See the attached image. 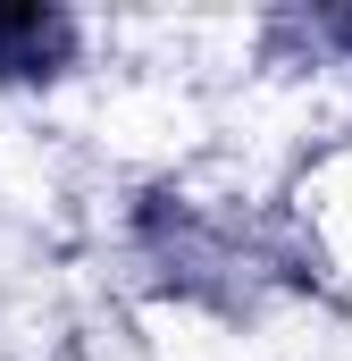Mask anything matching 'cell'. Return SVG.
<instances>
[{
	"label": "cell",
	"mask_w": 352,
	"mask_h": 361,
	"mask_svg": "<svg viewBox=\"0 0 352 361\" xmlns=\"http://www.w3.org/2000/svg\"><path fill=\"white\" fill-rule=\"evenodd\" d=\"M134 252L151 261V277L184 294V302H218V311H235V286H244V244L193 202V193H176V185H151V193H134Z\"/></svg>",
	"instance_id": "1"
},
{
	"label": "cell",
	"mask_w": 352,
	"mask_h": 361,
	"mask_svg": "<svg viewBox=\"0 0 352 361\" xmlns=\"http://www.w3.org/2000/svg\"><path fill=\"white\" fill-rule=\"evenodd\" d=\"M84 51L76 8L59 0H0V85H59Z\"/></svg>",
	"instance_id": "2"
}]
</instances>
